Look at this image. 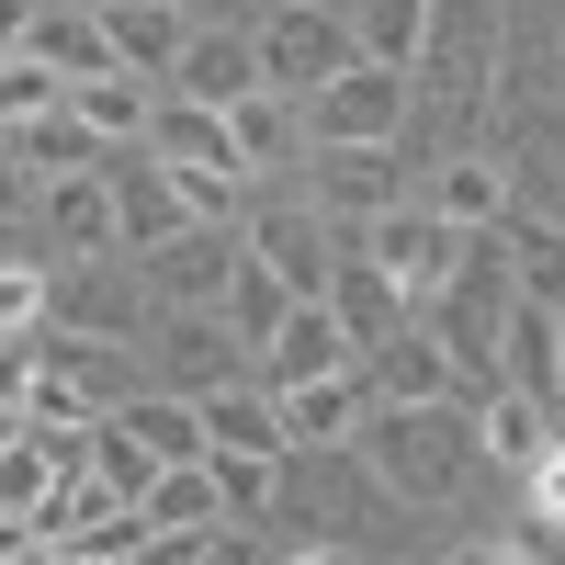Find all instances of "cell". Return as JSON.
<instances>
[{
    "mask_svg": "<svg viewBox=\"0 0 565 565\" xmlns=\"http://www.w3.org/2000/svg\"><path fill=\"white\" fill-rule=\"evenodd\" d=\"M226 317H238V340H249V362H260V340L295 317V282H282V271L249 249V260H238V282H226Z\"/></svg>",
    "mask_w": 565,
    "mask_h": 565,
    "instance_id": "7402d4cb",
    "label": "cell"
},
{
    "mask_svg": "<svg viewBox=\"0 0 565 565\" xmlns=\"http://www.w3.org/2000/svg\"><path fill=\"white\" fill-rule=\"evenodd\" d=\"M351 23H362V57L418 68V57H430V34H441V0H351Z\"/></svg>",
    "mask_w": 565,
    "mask_h": 565,
    "instance_id": "ffe728a7",
    "label": "cell"
},
{
    "mask_svg": "<svg viewBox=\"0 0 565 565\" xmlns=\"http://www.w3.org/2000/svg\"><path fill=\"white\" fill-rule=\"evenodd\" d=\"M498 249H509V271H521V295H554V306H565V226H543V215L509 204Z\"/></svg>",
    "mask_w": 565,
    "mask_h": 565,
    "instance_id": "44dd1931",
    "label": "cell"
},
{
    "mask_svg": "<svg viewBox=\"0 0 565 565\" xmlns=\"http://www.w3.org/2000/svg\"><path fill=\"white\" fill-rule=\"evenodd\" d=\"M418 193H430L452 226H509V159L498 148H452V159H430V181H418Z\"/></svg>",
    "mask_w": 565,
    "mask_h": 565,
    "instance_id": "e0dca14e",
    "label": "cell"
},
{
    "mask_svg": "<svg viewBox=\"0 0 565 565\" xmlns=\"http://www.w3.org/2000/svg\"><path fill=\"white\" fill-rule=\"evenodd\" d=\"M181 12H193V23H260L249 0H181Z\"/></svg>",
    "mask_w": 565,
    "mask_h": 565,
    "instance_id": "d4e9b609",
    "label": "cell"
},
{
    "mask_svg": "<svg viewBox=\"0 0 565 565\" xmlns=\"http://www.w3.org/2000/svg\"><path fill=\"white\" fill-rule=\"evenodd\" d=\"M12 45H34V57H57L68 79H103V68H125V45H114V23L90 12V0H45L34 23H12Z\"/></svg>",
    "mask_w": 565,
    "mask_h": 565,
    "instance_id": "9a60e30c",
    "label": "cell"
},
{
    "mask_svg": "<svg viewBox=\"0 0 565 565\" xmlns=\"http://www.w3.org/2000/svg\"><path fill=\"white\" fill-rule=\"evenodd\" d=\"M306 193L340 226H373L385 204H407V136L396 148H306Z\"/></svg>",
    "mask_w": 565,
    "mask_h": 565,
    "instance_id": "30bf717a",
    "label": "cell"
},
{
    "mask_svg": "<svg viewBox=\"0 0 565 565\" xmlns=\"http://www.w3.org/2000/svg\"><path fill=\"white\" fill-rule=\"evenodd\" d=\"M340 362H362L340 295H295V317L260 340V373H271V385H306V373H340Z\"/></svg>",
    "mask_w": 565,
    "mask_h": 565,
    "instance_id": "4fadbf2b",
    "label": "cell"
},
{
    "mask_svg": "<svg viewBox=\"0 0 565 565\" xmlns=\"http://www.w3.org/2000/svg\"><path fill=\"white\" fill-rule=\"evenodd\" d=\"M328 295H340V317H351V340H362V351H385L396 328L418 317V306H407V282H396L385 260H362V249L340 260V282H328Z\"/></svg>",
    "mask_w": 565,
    "mask_h": 565,
    "instance_id": "ac0fdd59",
    "label": "cell"
},
{
    "mask_svg": "<svg viewBox=\"0 0 565 565\" xmlns=\"http://www.w3.org/2000/svg\"><path fill=\"white\" fill-rule=\"evenodd\" d=\"M476 238H487V226H452L430 193H407V204H385L373 226H351V249H362V260H385V271L407 282V306H441V295H452V271L476 260Z\"/></svg>",
    "mask_w": 565,
    "mask_h": 565,
    "instance_id": "7a4b0ae2",
    "label": "cell"
},
{
    "mask_svg": "<svg viewBox=\"0 0 565 565\" xmlns=\"http://www.w3.org/2000/svg\"><path fill=\"white\" fill-rule=\"evenodd\" d=\"M521 509H543V521H565V430L543 441V463L521 476Z\"/></svg>",
    "mask_w": 565,
    "mask_h": 565,
    "instance_id": "cb8c5ba5",
    "label": "cell"
},
{
    "mask_svg": "<svg viewBox=\"0 0 565 565\" xmlns=\"http://www.w3.org/2000/svg\"><path fill=\"white\" fill-rule=\"evenodd\" d=\"M238 260H249V226H215V215H193V226L159 238V249H136V271H148L159 306H226Z\"/></svg>",
    "mask_w": 565,
    "mask_h": 565,
    "instance_id": "ba28073f",
    "label": "cell"
},
{
    "mask_svg": "<svg viewBox=\"0 0 565 565\" xmlns=\"http://www.w3.org/2000/svg\"><path fill=\"white\" fill-rule=\"evenodd\" d=\"M351 452L373 463V487H385V498H407V509H452V498H463V463H487V441H476V396H441V407L373 396V418H362Z\"/></svg>",
    "mask_w": 565,
    "mask_h": 565,
    "instance_id": "6da1fadb",
    "label": "cell"
},
{
    "mask_svg": "<svg viewBox=\"0 0 565 565\" xmlns=\"http://www.w3.org/2000/svg\"><path fill=\"white\" fill-rule=\"evenodd\" d=\"M249 249L295 282V295H328V282H340V260H351V226L328 215L317 193H271V204H249Z\"/></svg>",
    "mask_w": 565,
    "mask_h": 565,
    "instance_id": "8992f818",
    "label": "cell"
},
{
    "mask_svg": "<svg viewBox=\"0 0 565 565\" xmlns=\"http://www.w3.org/2000/svg\"><path fill=\"white\" fill-rule=\"evenodd\" d=\"M57 103H68V68H57V57H34V45H12V57H0V125L57 114Z\"/></svg>",
    "mask_w": 565,
    "mask_h": 565,
    "instance_id": "603a6c76",
    "label": "cell"
},
{
    "mask_svg": "<svg viewBox=\"0 0 565 565\" xmlns=\"http://www.w3.org/2000/svg\"><path fill=\"white\" fill-rule=\"evenodd\" d=\"M148 373H159V385H181V396H215L226 373H260V362H249V340H238V317H226V306H159Z\"/></svg>",
    "mask_w": 565,
    "mask_h": 565,
    "instance_id": "52a82bcc",
    "label": "cell"
},
{
    "mask_svg": "<svg viewBox=\"0 0 565 565\" xmlns=\"http://www.w3.org/2000/svg\"><path fill=\"white\" fill-rule=\"evenodd\" d=\"M260 79H271V68H260V23H193V45H181V68H170V90L226 103V114H238Z\"/></svg>",
    "mask_w": 565,
    "mask_h": 565,
    "instance_id": "7c38bea8",
    "label": "cell"
},
{
    "mask_svg": "<svg viewBox=\"0 0 565 565\" xmlns=\"http://www.w3.org/2000/svg\"><path fill=\"white\" fill-rule=\"evenodd\" d=\"M12 204L45 226V238H57V260H125V170H114V159L12 181Z\"/></svg>",
    "mask_w": 565,
    "mask_h": 565,
    "instance_id": "3957f363",
    "label": "cell"
},
{
    "mask_svg": "<svg viewBox=\"0 0 565 565\" xmlns=\"http://www.w3.org/2000/svg\"><path fill=\"white\" fill-rule=\"evenodd\" d=\"M90 159H125L103 125H90L79 103H57V114H23L12 125V181H45V170H90Z\"/></svg>",
    "mask_w": 565,
    "mask_h": 565,
    "instance_id": "2e32d148",
    "label": "cell"
},
{
    "mask_svg": "<svg viewBox=\"0 0 565 565\" xmlns=\"http://www.w3.org/2000/svg\"><path fill=\"white\" fill-rule=\"evenodd\" d=\"M148 521H159V554L193 543V532H215V521H238V509H226V487H215V452H204V463H170V476L148 487Z\"/></svg>",
    "mask_w": 565,
    "mask_h": 565,
    "instance_id": "d6986e66",
    "label": "cell"
},
{
    "mask_svg": "<svg viewBox=\"0 0 565 565\" xmlns=\"http://www.w3.org/2000/svg\"><path fill=\"white\" fill-rule=\"evenodd\" d=\"M554 430H565V396H532V385H509V373H498V385H476V441H487L498 476H532Z\"/></svg>",
    "mask_w": 565,
    "mask_h": 565,
    "instance_id": "8fae6325",
    "label": "cell"
},
{
    "mask_svg": "<svg viewBox=\"0 0 565 565\" xmlns=\"http://www.w3.org/2000/svg\"><path fill=\"white\" fill-rule=\"evenodd\" d=\"M362 362H373V396H396V407H441V396H476V362L452 351V328H441L430 306H418V317L396 328L385 351H362Z\"/></svg>",
    "mask_w": 565,
    "mask_h": 565,
    "instance_id": "9c48e42d",
    "label": "cell"
},
{
    "mask_svg": "<svg viewBox=\"0 0 565 565\" xmlns=\"http://www.w3.org/2000/svg\"><path fill=\"white\" fill-rule=\"evenodd\" d=\"M351 57H362L351 0H260V68H271V90H328Z\"/></svg>",
    "mask_w": 565,
    "mask_h": 565,
    "instance_id": "5b68a950",
    "label": "cell"
},
{
    "mask_svg": "<svg viewBox=\"0 0 565 565\" xmlns=\"http://www.w3.org/2000/svg\"><path fill=\"white\" fill-rule=\"evenodd\" d=\"M498 373H509V385H532V396H565V306H554V295H509V317H498Z\"/></svg>",
    "mask_w": 565,
    "mask_h": 565,
    "instance_id": "5bb4252c",
    "label": "cell"
},
{
    "mask_svg": "<svg viewBox=\"0 0 565 565\" xmlns=\"http://www.w3.org/2000/svg\"><path fill=\"white\" fill-rule=\"evenodd\" d=\"M418 114V68H385V57H351L328 90H306V136L317 148H396Z\"/></svg>",
    "mask_w": 565,
    "mask_h": 565,
    "instance_id": "277c9868",
    "label": "cell"
}]
</instances>
